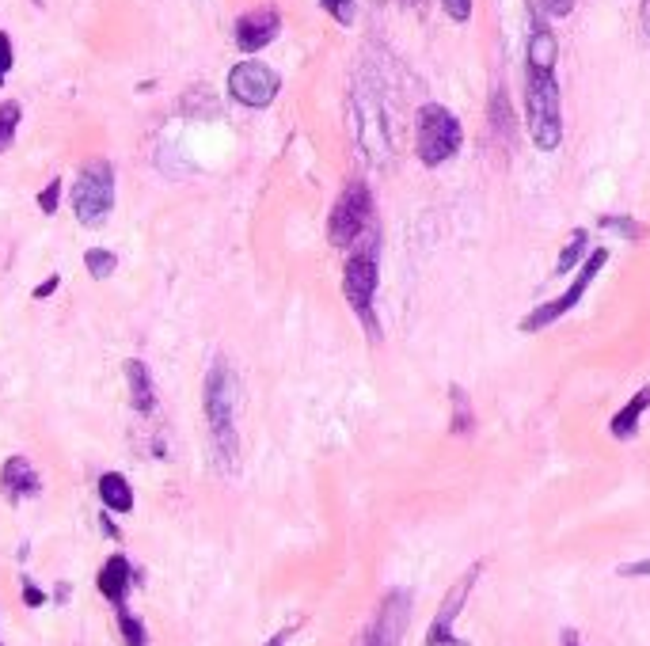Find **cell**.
Returning a JSON list of instances; mask_svg holds the SVG:
<instances>
[{
  "label": "cell",
  "mask_w": 650,
  "mask_h": 646,
  "mask_svg": "<svg viewBox=\"0 0 650 646\" xmlns=\"http://www.w3.org/2000/svg\"><path fill=\"white\" fill-rule=\"evenodd\" d=\"M73 209L80 225H103L115 209V168L111 160H88L73 187Z\"/></svg>",
  "instance_id": "obj_7"
},
{
  "label": "cell",
  "mask_w": 650,
  "mask_h": 646,
  "mask_svg": "<svg viewBox=\"0 0 650 646\" xmlns=\"http://www.w3.org/2000/svg\"><path fill=\"white\" fill-rule=\"evenodd\" d=\"M377 285H381V263H377V244H362L350 251V259L343 266V297L354 308V316L362 320L369 331V339H381V327L373 316L377 304Z\"/></svg>",
  "instance_id": "obj_4"
},
{
  "label": "cell",
  "mask_w": 650,
  "mask_h": 646,
  "mask_svg": "<svg viewBox=\"0 0 650 646\" xmlns=\"http://www.w3.org/2000/svg\"><path fill=\"white\" fill-rule=\"evenodd\" d=\"M369 228H373V190L365 179H350L339 194V202L331 206L327 240L339 251H350V247L362 244V236H369Z\"/></svg>",
  "instance_id": "obj_6"
},
{
  "label": "cell",
  "mask_w": 650,
  "mask_h": 646,
  "mask_svg": "<svg viewBox=\"0 0 650 646\" xmlns=\"http://www.w3.org/2000/svg\"><path fill=\"white\" fill-rule=\"evenodd\" d=\"M84 266H88V274H92L96 282H107V278L118 270V255L115 251H107V247H92V251L84 255Z\"/></svg>",
  "instance_id": "obj_20"
},
{
  "label": "cell",
  "mask_w": 650,
  "mask_h": 646,
  "mask_svg": "<svg viewBox=\"0 0 650 646\" xmlns=\"http://www.w3.org/2000/svg\"><path fill=\"white\" fill-rule=\"evenodd\" d=\"M58 206H61V183L54 179V183H50V187L39 194V209L46 213V217H50V213H58Z\"/></svg>",
  "instance_id": "obj_27"
},
{
  "label": "cell",
  "mask_w": 650,
  "mask_h": 646,
  "mask_svg": "<svg viewBox=\"0 0 650 646\" xmlns=\"http://www.w3.org/2000/svg\"><path fill=\"white\" fill-rule=\"evenodd\" d=\"M491 133H495V137H502L506 145L514 141V118H510V95H506V88H502V84H495V88H491Z\"/></svg>",
  "instance_id": "obj_17"
},
{
  "label": "cell",
  "mask_w": 650,
  "mask_h": 646,
  "mask_svg": "<svg viewBox=\"0 0 650 646\" xmlns=\"http://www.w3.org/2000/svg\"><path fill=\"white\" fill-rule=\"evenodd\" d=\"M58 285H61V278H58V274H50V278H46V282H42L39 289H35V297H39V301H46V297H50V293H54Z\"/></svg>",
  "instance_id": "obj_32"
},
{
  "label": "cell",
  "mask_w": 650,
  "mask_h": 646,
  "mask_svg": "<svg viewBox=\"0 0 650 646\" xmlns=\"http://www.w3.org/2000/svg\"><path fill=\"white\" fill-rule=\"evenodd\" d=\"M601 228L620 232V236H628V240H643V236H647V228L631 225V217H601Z\"/></svg>",
  "instance_id": "obj_24"
},
{
  "label": "cell",
  "mask_w": 650,
  "mask_h": 646,
  "mask_svg": "<svg viewBox=\"0 0 650 646\" xmlns=\"http://www.w3.org/2000/svg\"><path fill=\"white\" fill-rule=\"evenodd\" d=\"M441 8H445V16L453 23H468L472 19V0H441Z\"/></svg>",
  "instance_id": "obj_26"
},
{
  "label": "cell",
  "mask_w": 650,
  "mask_h": 646,
  "mask_svg": "<svg viewBox=\"0 0 650 646\" xmlns=\"http://www.w3.org/2000/svg\"><path fill=\"white\" fill-rule=\"evenodd\" d=\"M403 4H411V0H403Z\"/></svg>",
  "instance_id": "obj_34"
},
{
  "label": "cell",
  "mask_w": 650,
  "mask_h": 646,
  "mask_svg": "<svg viewBox=\"0 0 650 646\" xmlns=\"http://www.w3.org/2000/svg\"><path fill=\"white\" fill-rule=\"evenodd\" d=\"M574 4H578V0H536V8L552 19H567L574 12Z\"/></svg>",
  "instance_id": "obj_25"
},
{
  "label": "cell",
  "mask_w": 650,
  "mask_h": 646,
  "mask_svg": "<svg viewBox=\"0 0 650 646\" xmlns=\"http://www.w3.org/2000/svg\"><path fill=\"white\" fill-rule=\"evenodd\" d=\"M639 31H643V42L650 46V0L639 4Z\"/></svg>",
  "instance_id": "obj_30"
},
{
  "label": "cell",
  "mask_w": 650,
  "mask_h": 646,
  "mask_svg": "<svg viewBox=\"0 0 650 646\" xmlns=\"http://www.w3.org/2000/svg\"><path fill=\"white\" fill-rule=\"evenodd\" d=\"M609 266V247H593L590 255L578 263V270H574V282L563 289V297H555V301H544L536 304L533 312L525 316V320L517 323V331L521 335H540L544 327H552L555 320H563V316H571L574 308L582 304V297L593 289V282L601 278V270Z\"/></svg>",
  "instance_id": "obj_3"
},
{
  "label": "cell",
  "mask_w": 650,
  "mask_h": 646,
  "mask_svg": "<svg viewBox=\"0 0 650 646\" xmlns=\"http://www.w3.org/2000/svg\"><path fill=\"white\" fill-rule=\"evenodd\" d=\"M590 255V232L586 228H574L567 247H563V255H559V263H555V278H563V274H571L574 266L582 263Z\"/></svg>",
  "instance_id": "obj_19"
},
{
  "label": "cell",
  "mask_w": 650,
  "mask_h": 646,
  "mask_svg": "<svg viewBox=\"0 0 650 646\" xmlns=\"http://www.w3.org/2000/svg\"><path fill=\"white\" fill-rule=\"evenodd\" d=\"M282 31V16L278 8H251L244 16L236 19V46L244 54H259L263 46H270Z\"/></svg>",
  "instance_id": "obj_11"
},
{
  "label": "cell",
  "mask_w": 650,
  "mask_h": 646,
  "mask_svg": "<svg viewBox=\"0 0 650 646\" xmlns=\"http://www.w3.org/2000/svg\"><path fill=\"white\" fill-rule=\"evenodd\" d=\"M20 118H23V107L20 103H0V152L8 149L12 141H16V130H20Z\"/></svg>",
  "instance_id": "obj_21"
},
{
  "label": "cell",
  "mask_w": 650,
  "mask_h": 646,
  "mask_svg": "<svg viewBox=\"0 0 650 646\" xmlns=\"http://www.w3.org/2000/svg\"><path fill=\"white\" fill-rule=\"evenodd\" d=\"M449 399H453V422H449V430L457 437H472V430H476V411H472L468 392H464L460 384H453V388H449Z\"/></svg>",
  "instance_id": "obj_18"
},
{
  "label": "cell",
  "mask_w": 650,
  "mask_h": 646,
  "mask_svg": "<svg viewBox=\"0 0 650 646\" xmlns=\"http://www.w3.org/2000/svg\"><path fill=\"white\" fill-rule=\"evenodd\" d=\"M23 601H27V605H35V608H39L42 601H46V593H42L39 586H31V582H27V586H23Z\"/></svg>",
  "instance_id": "obj_31"
},
{
  "label": "cell",
  "mask_w": 650,
  "mask_h": 646,
  "mask_svg": "<svg viewBox=\"0 0 650 646\" xmlns=\"http://www.w3.org/2000/svg\"><path fill=\"white\" fill-rule=\"evenodd\" d=\"M0 487H4L8 498H31V494H39L42 483L27 456H12V460H4V468H0Z\"/></svg>",
  "instance_id": "obj_12"
},
{
  "label": "cell",
  "mask_w": 650,
  "mask_h": 646,
  "mask_svg": "<svg viewBox=\"0 0 650 646\" xmlns=\"http://www.w3.org/2000/svg\"><path fill=\"white\" fill-rule=\"evenodd\" d=\"M202 403H206V422H210L213 453L221 460V468H236L240 456V437H236V403H240V384L229 361L217 358L206 373V388H202Z\"/></svg>",
  "instance_id": "obj_2"
},
{
  "label": "cell",
  "mask_w": 650,
  "mask_h": 646,
  "mask_svg": "<svg viewBox=\"0 0 650 646\" xmlns=\"http://www.w3.org/2000/svg\"><path fill=\"white\" fill-rule=\"evenodd\" d=\"M130 582H134V570L126 563V555H111L103 570H99V593L111 601V605H126V593H130Z\"/></svg>",
  "instance_id": "obj_13"
},
{
  "label": "cell",
  "mask_w": 650,
  "mask_h": 646,
  "mask_svg": "<svg viewBox=\"0 0 650 646\" xmlns=\"http://www.w3.org/2000/svg\"><path fill=\"white\" fill-rule=\"evenodd\" d=\"M282 92V76L274 73L270 65L263 61H240V65H232L229 73V95L240 103V107H251V111H263L270 107L274 99Z\"/></svg>",
  "instance_id": "obj_8"
},
{
  "label": "cell",
  "mask_w": 650,
  "mask_h": 646,
  "mask_svg": "<svg viewBox=\"0 0 650 646\" xmlns=\"http://www.w3.org/2000/svg\"><path fill=\"white\" fill-rule=\"evenodd\" d=\"M559 38L540 8L529 12V42H525V122L540 152L563 145V92L555 80Z\"/></svg>",
  "instance_id": "obj_1"
},
{
  "label": "cell",
  "mask_w": 650,
  "mask_h": 646,
  "mask_svg": "<svg viewBox=\"0 0 650 646\" xmlns=\"http://www.w3.org/2000/svg\"><path fill=\"white\" fill-rule=\"evenodd\" d=\"M118 627H122V635H126V646H145V627H141V620L137 616H130L126 608H118Z\"/></svg>",
  "instance_id": "obj_23"
},
{
  "label": "cell",
  "mask_w": 650,
  "mask_h": 646,
  "mask_svg": "<svg viewBox=\"0 0 650 646\" xmlns=\"http://www.w3.org/2000/svg\"><path fill=\"white\" fill-rule=\"evenodd\" d=\"M624 578H647L650 574V559H639V563H628V567H620Z\"/></svg>",
  "instance_id": "obj_29"
},
{
  "label": "cell",
  "mask_w": 650,
  "mask_h": 646,
  "mask_svg": "<svg viewBox=\"0 0 650 646\" xmlns=\"http://www.w3.org/2000/svg\"><path fill=\"white\" fill-rule=\"evenodd\" d=\"M126 380H130V396H134L137 411H153L156 407V392H153V377H149V365L145 361L130 358L126 365Z\"/></svg>",
  "instance_id": "obj_16"
},
{
  "label": "cell",
  "mask_w": 650,
  "mask_h": 646,
  "mask_svg": "<svg viewBox=\"0 0 650 646\" xmlns=\"http://www.w3.org/2000/svg\"><path fill=\"white\" fill-rule=\"evenodd\" d=\"M647 411H650V388H639V392L609 418V434L616 437V441H631V437L639 434V422H643Z\"/></svg>",
  "instance_id": "obj_14"
},
{
  "label": "cell",
  "mask_w": 650,
  "mask_h": 646,
  "mask_svg": "<svg viewBox=\"0 0 650 646\" xmlns=\"http://www.w3.org/2000/svg\"><path fill=\"white\" fill-rule=\"evenodd\" d=\"M99 498H103L107 510H115V513L134 510V487H130L126 475H118V472L99 475Z\"/></svg>",
  "instance_id": "obj_15"
},
{
  "label": "cell",
  "mask_w": 650,
  "mask_h": 646,
  "mask_svg": "<svg viewBox=\"0 0 650 646\" xmlns=\"http://www.w3.org/2000/svg\"><path fill=\"white\" fill-rule=\"evenodd\" d=\"M479 574H483V563H472V567L464 570L457 582H453V589H449L445 601H441L438 616H434L430 627H426V643L422 646H468L457 631H453V624H457L460 608L468 605V597H472V589H476Z\"/></svg>",
  "instance_id": "obj_9"
},
{
  "label": "cell",
  "mask_w": 650,
  "mask_h": 646,
  "mask_svg": "<svg viewBox=\"0 0 650 646\" xmlns=\"http://www.w3.org/2000/svg\"><path fill=\"white\" fill-rule=\"evenodd\" d=\"M320 8H324L335 23H343V27H350V23L358 19V0H320Z\"/></svg>",
  "instance_id": "obj_22"
},
{
  "label": "cell",
  "mask_w": 650,
  "mask_h": 646,
  "mask_svg": "<svg viewBox=\"0 0 650 646\" xmlns=\"http://www.w3.org/2000/svg\"><path fill=\"white\" fill-rule=\"evenodd\" d=\"M563 646H582V643H578V635H574V631H563Z\"/></svg>",
  "instance_id": "obj_33"
},
{
  "label": "cell",
  "mask_w": 650,
  "mask_h": 646,
  "mask_svg": "<svg viewBox=\"0 0 650 646\" xmlns=\"http://www.w3.org/2000/svg\"><path fill=\"white\" fill-rule=\"evenodd\" d=\"M8 69H12V38L0 31V84H4Z\"/></svg>",
  "instance_id": "obj_28"
},
{
  "label": "cell",
  "mask_w": 650,
  "mask_h": 646,
  "mask_svg": "<svg viewBox=\"0 0 650 646\" xmlns=\"http://www.w3.org/2000/svg\"><path fill=\"white\" fill-rule=\"evenodd\" d=\"M411 624V593L407 589H392L384 593V601L377 605V616L365 631V646H400Z\"/></svg>",
  "instance_id": "obj_10"
},
{
  "label": "cell",
  "mask_w": 650,
  "mask_h": 646,
  "mask_svg": "<svg viewBox=\"0 0 650 646\" xmlns=\"http://www.w3.org/2000/svg\"><path fill=\"white\" fill-rule=\"evenodd\" d=\"M464 145V130L460 118L441 103H422L415 114V152L426 168H441L449 164Z\"/></svg>",
  "instance_id": "obj_5"
}]
</instances>
